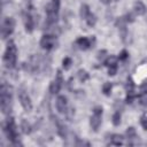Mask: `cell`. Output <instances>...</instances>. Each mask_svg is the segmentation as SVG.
Returning <instances> with one entry per match:
<instances>
[{
    "label": "cell",
    "instance_id": "obj_1",
    "mask_svg": "<svg viewBox=\"0 0 147 147\" xmlns=\"http://www.w3.org/2000/svg\"><path fill=\"white\" fill-rule=\"evenodd\" d=\"M0 101H1V110L5 115L10 113L11 109V87L2 82L1 92H0Z\"/></svg>",
    "mask_w": 147,
    "mask_h": 147
},
{
    "label": "cell",
    "instance_id": "obj_2",
    "mask_svg": "<svg viewBox=\"0 0 147 147\" xmlns=\"http://www.w3.org/2000/svg\"><path fill=\"white\" fill-rule=\"evenodd\" d=\"M17 60V48L14 41L9 40L6 47V52L3 54V63L6 68H14Z\"/></svg>",
    "mask_w": 147,
    "mask_h": 147
},
{
    "label": "cell",
    "instance_id": "obj_3",
    "mask_svg": "<svg viewBox=\"0 0 147 147\" xmlns=\"http://www.w3.org/2000/svg\"><path fill=\"white\" fill-rule=\"evenodd\" d=\"M59 10H60V0H51V2L46 6L47 25H54L57 22Z\"/></svg>",
    "mask_w": 147,
    "mask_h": 147
},
{
    "label": "cell",
    "instance_id": "obj_4",
    "mask_svg": "<svg viewBox=\"0 0 147 147\" xmlns=\"http://www.w3.org/2000/svg\"><path fill=\"white\" fill-rule=\"evenodd\" d=\"M5 133L7 136V138L14 144V145H18L21 144L18 141V134H17V131H16V125H15V122H14V118L13 117H8L7 121H6V124H5Z\"/></svg>",
    "mask_w": 147,
    "mask_h": 147
},
{
    "label": "cell",
    "instance_id": "obj_5",
    "mask_svg": "<svg viewBox=\"0 0 147 147\" xmlns=\"http://www.w3.org/2000/svg\"><path fill=\"white\" fill-rule=\"evenodd\" d=\"M34 24H36V18H34L33 8L31 6H29L28 9H26V13L24 15V25H25L26 32L31 33L34 29Z\"/></svg>",
    "mask_w": 147,
    "mask_h": 147
},
{
    "label": "cell",
    "instance_id": "obj_6",
    "mask_svg": "<svg viewBox=\"0 0 147 147\" xmlns=\"http://www.w3.org/2000/svg\"><path fill=\"white\" fill-rule=\"evenodd\" d=\"M56 45H57V39H56V37L54 34L46 33L40 39V46H41V48H44L46 51L53 49L54 47H56Z\"/></svg>",
    "mask_w": 147,
    "mask_h": 147
},
{
    "label": "cell",
    "instance_id": "obj_7",
    "mask_svg": "<svg viewBox=\"0 0 147 147\" xmlns=\"http://www.w3.org/2000/svg\"><path fill=\"white\" fill-rule=\"evenodd\" d=\"M14 28H15V21L13 17H6L2 22V25H1V36L3 39L8 38L13 31H14Z\"/></svg>",
    "mask_w": 147,
    "mask_h": 147
},
{
    "label": "cell",
    "instance_id": "obj_8",
    "mask_svg": "<svg viewBox=\"0 0 147 147\" xmlns=\"http://www.w3.org/2000/svg\"><path fill=\"white\" fill-rule=\"evenodd\" d=\"M101 119H102V108L95 107L93 110V114L91 116V121H90V125L94 131H98V129L101 124Z\"/></svg>",
    "mask_w": 147,
    "mask_h": 147
},
{
    "label": "cell",
    "instance_id": "obj_9",
    "mask_svg": "<svg viewBox=\"0 0 147 147\" xmlns=\"http://www.w3.org/2000/svg\"><path fill=\"white\" fill-rule=\"evenodd\" d=\"M17 95H18V100H20V102H21L23 109H24L25 111H30V110L32 109V103H31V99H30V96L28 95V93L25 92V90L20 88Z\"/></svg>",
    "mask_w": 147,
    "mask_h": 147
},
{
    "label": "cell",
    "instance_id": "obj_10",
    "mask_svg": "<svg viewBox=\"0 0 147 147\" xmlns=\"http://www.w3.org/2000/svg\"><path fill=\"white\" fill-rule=\"evenodd\" d=\"M62 83H63L62 74H61V71L59 70V71H57V75H56V78H55L53 82H51V84H49V92H51L52 94L59 93V91H60V88H61V86H62Z\"/></svg>",
    "mask_w": 147,
    "mask_h": 147
},
{
    "label": "cell",
    "instance_id": "obj_11",
    "mask_svg": "<svg viewBox=\"0 0 147 147\" xmlns=\"http://www.w3.org/2000/svg\"><path fill=\"white\" fill-rule=\"evenodd\" d=\"M117 26H118V31H119V36L122 38V40L124 42H126V37L129 36L127 29H126V22L124 18H119L117 20Z\"/></svg>",
    "mask_w": 147,
    "mask_h": 147
},
{
    "label": "cell",
    "instance_id": "obj_12",
    "mask_svg": "<svg viewBox=\"0 0 147 147\" xmlns=\"http://www.w3.org/2000/svg\"><path fill=\"white\" fill-rule=\"evenodd\" d=\"M68 108V101L64 95H60L56 99V109L60 114H65Z\"/></svg>",
    "mask_w": 147,
    "mask_h": 147
},
{
    "label": "cell",
    "instance_id": "obj_13",
    "mask_svg": "<svg viewBox=\"0 0 147 147\" xmlns=\"http://www.w3.org/2000/svg\"><path fill=\"white\" fill-rule=\"evenodd\" d=\"M52 118H53V122H54V124H55V126H56L57 133H59L62 138H65V137H67V129H65V125H64L56 116H52Z\"/></svg>",
    "mask_w": 147,
    "mask_h": 147
},
{
    "label": "cell",
    "instance_id": "obj_14",
    "mask_svg": "<svg viewBox=\"0 0 147 147\" xmlns=\"http://www.w3.org/2000/svg\"><path fill=\"white\" fill-rule=\"evenodd\" d=\"M76 45L80 48V49H88L91 47V39L86 38V37H80L76 40Z\"/></svg>",
    "mask_w": 147,
    "mask_h": 147
},
{
    "label": "cell",
    "instance_id": "obj_15",
    "mask_svg": "<svg viewBox=\"0 0 147 147\" xmlns=\"http://www.w3.org/2000/svg\"><path fill=\"white\" fill-rule=\"evenodd\" d=\"M134 11H136V14H138V15H144V14H146L147 9H146V6H145L141 1H137V2L134 3Z\"/></svg>",
    "mask_w": 147,
    "mask_h": 147
},
{
    "label": "cell",
    "instance_id": "obj_16",
    "mask_svg": "<svg viewBox=\"0 0 147 147\" xmlns=\"http://www.w3.org/2000/svg\"><path fill=\"white\" fill-rule=\"evenodd\" d=\"M90 7L86 5V3H83L82 6H80V9H79V15H80V18H83V20H86L87 18V16L90 15Z\"/></svg>",
    "mask_w": 147,
    "mask_h": 147
},
{
    "label": "cell",
    "instance_id": "obj_17",
    "mask_svg": "<svg viewBox=\"0 0 147 147\" xmlns=\"http://www.w3.org/2000/svg\"><path fill=\"white\" fill-rule=\"evenodd\" d=\"M126 137H127V139H129V142H127L129 145L132 144V140H133V139H137V138H138L134 127H132V126L127 127V130H126Z\"/></svg>",
    "mask_w": 147,
    "mask_h": 147
},
{
    "label": "cell",
    "instance_id": "obj_18",
    "mask_svg": "<svg viewBox=\"0 0 147 147\" xmlns=\"http://www.w3.org/2000/svg\"><path fill=\"white\" fill-rule=\"evenodd\" d=\"M123 144V137L121 134H111L110 136V145L119 146Z\"/></svg>",
    "mask_w": 147,
    "mask_h": 147
},
{
    "label": "cell",
    "instance_id": "obj_19",
    "mask_svg": "<svg viewBox=\"0 0 147 147\" xmlns=\"http://www.w3.org/2000/svg\"><path fill=\"white\" fill-rule=\"evenodd\" d=\"M21 129H22V132L24 134H29L31 132V125L28 123V121L23 119L22 123H21Z\"/></svg>",
    "mask_w": 147,
    "mask_h": 147
},
{
    "label": "cell",
    "instance_id": "obj_20",
    "mask_svg": "<svg viewBox=\"0 0 147 147\" xmlns=\"http://www.w3.org/2000/svg\"><path fill=\"white\" fill-rule=\"evenodd\" d=\"M85 21H86L87 25L92 28V26H94V25H95V23H96V17H95V15H94V14L90 13V15L87 16V18H86Z\"/></svg>",
    "mask_w": 147,
    "mask_h": 147
},
{
    "label": "cell",
    "instance_id": "obj_21",
    "mask_svg": "<svg viewBox=\"0 0 147 147\" xmlns=\"http://www.w3.org/2000/svg\"><path fill=\"white\" fill-rule=\"evenodd\" d=\"M77 76H78V78H79V80L80 82H86L87 79H88V74L85 71V70H83V69H80V70H78V72H77Z\"/></svg>",
    "mask_w": 147,
    "mask_h": 147
},
{
    "label": "cell",
    "instance_id": "obj_22",
    "mask_svg": "<svg viewBox=\"0 0 147 147\" xmlns=\"http://www.w3.org/2000/svg\"><path fill=\"white\" fill-rule=\"evenodd\" d=\"M105 65H107L108 68H109V67H113V65H117V57H115V56H109V57L105 61Z\"/></svg>",
    "mask_w": 147,
    "mask_h": 147
},
{
    "label": "cell",
    "instance_id": "obj_23",
    "mask_svg": "<svg viewBox=\"0 0 147 147\" xmlns=\"http://www.w3.org/2000/svg\"><path fill=\"white\" fill-rule=\"evenodd\" d=\"M125 87H126V92H127V93H133L134 83H133V80L131 79V77H129V78H127V82H126Z\"/></svg>",
    "mask_w": 147,
    "mask_h": 147
},
{
    "label": "cell",
    "instance_id": "obj_24",
    "mask_svg": "<svg viewBox=\"0 0 147 147\" xmlns=\"http://www.w3.org/2000/svg\"><path fill=\"white\" fill-rule=\"evenodd\" d=\"M111 88H113V85L110 83H105L102 85V92L106 94V95H110V92H111Z\"/></svg>",
    "mask_w": 147,
    "mask_h": 147
},
{
    "label": "cell",
    "instance_id": "obj_25",
    "mask_svg": "<svg viewBox=\"0 0 147 147\" xmlns=\"http://www.w3.org/2000/svg\"><path fill=\"white\" fill-rule=\"evenodd\" d=\"M113 124L114 125H119L121 124V113L119 111H115L114 113V115H113Z\"/></svg>",
    "mask_w": 147,
    "mask_h": 147
},
{
    "label": "cell",
    "instance_id": "obj_26",
    "mask_svg": "<svg viewBox=\"0 0 147 147\" xmlns=\"http://www.w3.org/2000/svg\"><path fill=\"white\" fill-rule=\"evenodd\" d=\"M71 64H72V60H71L70 57H64V59H63L62 65H63L64 69H69V68L71 67Z\"/></svg>",
    "mask_w": 147,
    "mask_h": 147
},
{
    "label": "cell",
    "instance_id": "obj_27",
    "mask_svg": "<svg viewBox=\"0 0 147 147\" xmlns=\"http://www.w3.org/2000/svg\"><path fill=\"white\" fill-rule=\"evenodd\" d=\"M127 57H129V53H127L125 49H123V51L119 53V55H118V59H119L121 61H125Z\"/></svg>",
    "mask_w": 147,
    "mask_h": 147
},
{
    "label": "cell",
    "instance_id": "obj_28",
    "mask_svg": "<svg viewBox=\"0 0 147 147\" xmlns=\"http://www.w3.org/2000/svg\"><path fill=\"white\" fill-rule=\"evenodd\" d=\"M140 124H141L142 129L147 130V116H146V115H144V116L140 118Z\"/></svg>",
    "mask_w": 147,
    "mask_h": 147
},
{
    "label": "cell",
    "instance_id": "obj_29",
    "mask_svg": "<svg viewBox=\"0 0 147 147\" xmlns=\"http://www.w3.org/2000/svg\"><path fill=\"white\" fill-rule=\"evenodd\" d=\"M117 71V65H113V67H109L108 68V75L109 76H114Z\"/></svg>",
    "mask_w": 147,
    "mask_h": 147
},
{
    "label": "cell",
    "instance_id": "obj_30",
    "mask_svg": "<svg viewBox=\"0 0 147 147\" xmlns=\"http://www.w3.org/2000/svg\"><path fill=\"white\" fill-rule=\"evenodd\" d=\"M140 103L144 106H147V93H142V95H140Z\"/></svg>",
    "mask_w": 147,
    "mask_h": 147
},
{
    "label": "cell",
    "instance_id": "obj_31",
    "mask_svg": "<svg viewBox=\"0 0 147 147\" xmlns=\"http://www.w3.org/2000/svg\"><path fill=\"white\" fill-rule=\"evenodd\" d=\"M133 21H134L133 14H131V13L126 14V16H125V22H133Z\"/></svg>",
    "mask_w": 147,
    "mask_h": 147
},
{
    "label": "cell",
    "instance_id": "obj_32",
    "mask_svg": "<svg viewBox=\"0 0 147 147\" xmlns=\"http://www.w3.org/2000/svg\"><path fill=\"white\" fill-rule=\"evenodd\" d=\"M100 1H101L102 3H106V5H108V3H110V1H111V0H100Z\"/></svg>",
    "mask_w": 147,
    "mask_h": 147
}]
</instances>
